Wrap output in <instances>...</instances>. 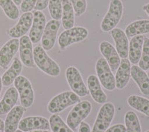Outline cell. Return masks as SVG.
Here are the masks:
<instances>
[{"mask_svg":"<svg viewBox=\"0 0 149 132\" xmlns=\"http://www.w3.org/2000/svg\"><path fill=\"white\" fill-rule=\"evenodd\" d=\"M34 61L40 70L50 76H58L61 73L59 65L48 55L41 46L34 49Z\"/></svg>","mask_w":149,"mask_h":132,"instance_id":"cell-1","label":"cell"},{"mask_svg":"<svg viewBox=\"0 0 149 132\" xmlns=\"http://www.w3.org/2000/svg\"><path fill=\"white\" fill-rule=\"evenodd\" d=\"M124 6L121 0H110L109 8L101 23V29L109 32L119 24L123 15Z\"/></svg>","mask_w":149,"mask_h":132,"instance_id":"cell-2","label":"cell"},{"mask_svg":"<svg viewBox=\"0 0 149 132\" xmlns=\"http://www.w3.org/2000/svg\"><path fill=\"white\" fill-rule=\"evenodd\" d=\"M81 102V97L72 91H65L55 96L49 102L48 111L52 114H58L70 106Z\"/></svg>","mask_w":149,"mask_h":132,"instance_id":"cell-3","label":"cell"},{"mask_svg":"<svg viewBox=\"0 0 149 132\" xmlns=\"http://www.w3.org/2000/svg\"><path fill=\"white\" fill-rule=\"evenodd\" d=\"M92 110V105L88 101H81L69 113L66 119L67 125L72 130H75L85 118L88 117Z\"/></svg>","mask_w":149,"mask_h":132,"instance_id":"cell-4","label":"cell"},{"mask_svg":"<svg viewBox=\"0 0 149 132\" xmlns=\"http://www.w3.org/2000/svg\"><path fill=\"white\" fill-rule=\"evenodd\" d=\"M88 30L84 27L77 26L63 31L58 37V45L61 49H65L72 44L83 41L88 37Z\"/></svg>","mask_w":149,"mask_h":132,"instance_id":"cell-5","label":"cell"},{"mask_svg":"<svg viewBox=\"0 0 149 132\" xmlns=\"http://www.w3.org/2000/svg\"><path fill=\"white\" fill-rule=\"evenodd\" d=\"M115 115V106L111 102H105L98 111L91 132H104L109 128Z\"/></svg>","mask_w":149,"mask_h":132,"instance_id":"cell-6","label":"cell"},{"mask_svg":"<svg viewBox=\"0 0 149 132\" xmlns=\"http://www.w3.org/2000/svg\"><path fill=\"white\" fill-rule=\"evenodd\" d=\"M14 87L17 89L22 107L28 108L34 102V93L30 81L22 75H19L14 81Z\"/></svg>","mask_w":149,"mask_h":132,"instance_id":"cell-7","label":"cell"},{"mask_svg":"<svg viewBox=\"0 0 149 132\" xmlns=\"http://www.w3.org/2000/svg\"><path fill=\"white\" fill-rule=\"evenodd\" d=\"M98 78L104 88L112 91L116 88V80L108 63L104 58H98L95 64Z\"/></svg>","mask_w":149,"mask_h":132,"instance_id":"cell-8","label":"cell"},{"mask_svg":"<svg viewBox=\"0 0 149 132\" xmlns=\"http://www.w3.org/2000/svg\"><path fill=\"white\" fill-rule=\"evenodd\" d=\"M66 78L72 92L79 97H85L89 94V90L84 84L79 70L74 66H69L66 70Z\"/></svg>","mask_w":149,"mask_h":132,"instance_id":"cell-9","label":"cell"},{"mask_svg":"<svg viewBox=\"0 0 149 132\" xmlns=\"http://www.w3.org/2000/svg\"><path fill=\"white\" fill-rule=\"evenodd\" d=\"M60 27L61 22L56 20H52L46 25L41 38V46L45 51H49L54 47Z\"/></svg>","mask_w":149,"mask_h":132,"instance_id":"cell-10","label":"cell"},{"mask_svg":"<svg viewBox=\"0 0 149 132\" xmlns=\"http://www.w3.org/2000/svg\"><path fill=\"white\" fill-rule=\"evenodd\" d=\"M33 14L26 12L22 14L15 26L7 31V34L12 38H19L26 35L32 26Z\"/></svg>","mask_w":149,"mask_h":132,"instance_id":"cell-11","label":"cell"},{"mask_svg":"<svg viewBox=\"0 0 149 132\" xmlns=\"http://www.w3.org/2000/svg\"><path fill=\"white\" fill-rule=\"evenodd\" d=\"M46 25V18L40 10H34L33 13L32 26L29 31V37L32 43H37L42 38Z\"/></svg>","mask_w":149,"mask_h":132,"instance_id":"cell-12","label":"cell"},{"mask_svg":"<svg viewBox=\"0 0 149 132\" xmlns=\"http://www.w3.org/2000/svg\"><path fill=\"white\" fill-rule=\"evenodd\" d=\"M19 129L23 132L34 130H49L50 129L49 121L42 117H28L22 119L19 123Z\"/></svg>","mask_w":149,"mask_h":132,"instance_id":"cell-13","label":"cell"},{"mask_svg":"<svg viewBox=\"0 0 149 132\" xmlns=\"http://www.w3.org/2000/svg\"><path fill=\"white\" fill-rule=\"evenodd\" d=\"M19 41L13 38L5 43L0 49V66L2 69H8L14 55L19 51Z\"/></svg>","mask_w":149,"mask_h":132,"instance_id":"cell-14","label":"cell"},{"mask_svg":"<svg viewBox=\"0 0 149 132\" xmlns=\"http://www.w3.org/2000/svg\"><path fill=\"white\" fill-rule=\"evenodd\" d=\"M32 42L28 36L25 35L20 37L19 52L22 63L27 67L32 68L34 66V49Z\"/></svg>","mask_w":149,"mask_h":132,"instance_id":"cell-15","label":"cell"},{"mask_svg":"<svg viewBox=\"0 0 149 132\" xmlns=\"http://www.w3.org/2000/svg\"><path fill=\"white\" fill-rule=\"evenodd\" d=\"M99 49L104 58L108 63L112 72L116 71L120 64L121 60L116 48L108 41H103L101 43Z\"/></svg>","mask_w":149,"mask_h":132,"instance_id":"cell-16","label":"cell"},{"mask_svg":"<svg viewBox=\"0 0 149 132\" xmlns=\"http://www.w3.org/2000/svg\"><path fill=\"white\" fill-rule=\"evenodd\" d=\"M110 35L113 38L116 43V49L122 59L128 57L129 41L123 30L115 28L110 31Z\"/></svg>","mask_w":149,"mask_h":132,"instance_id":"cell-17","label":"cell"},{"mask_svg":"<svg viewBox=\"0 0 149 132\" xmlns=\"http://www.w3.org/2000/svg\"><path fill=\"white\" fill-rule=\"evenodd\" d=\"M130 70L131 65L127 58L121 60L120 64L116 73V87L119 90H122L125 87L130 79Z\"/></svg>","mask_w":149,"mask_h":132,"instance_id":"cell-18","label":"cell"},{"mask_svg":"<svg viewBox=\"0 0 149 132\" xmlns=\"http://www.w3.org/2000/svg\"><path fill=\"white\" fill-rule=\"evenodd\" d=\"M25 111L26 108L22 105H17L8 112L5 121V132H15L17 131Z\"/></svg>","mask_w":149,"mask_h":132,"instance_id":"cell-19","label":"cell"},{"mask_svg":"<svg viewBox=\"0 0 149 132\" xmlns=\"http://www.w3.org/2000/svg\"><path fill=\"white\" fill-rule=\"evenodd\" d=\"M86 81L89 93H90L93 100L98 104H104L107 102V96L102 90L98 77L95 75H90Z\"/></svg>","mask_w":149,"mask_h":132,"instance_id":"cell-20","label":"cell"},{"mask_svg":"<svg viewBox=\"0 0 149 132\" xmlns=\"http://www.w3.org/2000/svg\"><path fill=\"white\" fill-rule=\"evenodd\" d=\"M130 77L138 85L141 93L145 96L149 95V78L148 74L139 66L134 65L130 70Z\"/></svg>","mask_w":149,"mask_h":132,"instance_id":"cell-21","label":"cell"},{"mask_svg":"<svg viewBox=\"0 0 149 132\" xmlns=\"http://www.w3.org/2000/svg\"><path fill=\"white\" fill-rule=\"evenodd\" d=\"M145 37L143 35H138L133 37L129 43L128 57L130 64L134 65L139 64L142 55V46L144 43Z\"/></svg>","mask_w":149,"mask_h":132,"instance_id":"cell-22","label":"cell"},{"mask_svg":"<svg viewBox=\"0 0 149 132\" xmlns=\"http://www.w3.org/2000/svg\"><path fill=\"white\" fill-rule=\"evenodd\" d=\"M18 98L19 93L15 87H12L8 89L0 102V115L8 114L15 106Z\"/></svg>","mask_w":149,"mask_h":132,"instance_id":"cell-23","label":"cell"},{"mask_svg":"<svg viewBox=\"0 0 149 132\" xmlns=\"http://www.w3.org/2000/svg\"><path fill=\"white\" fill-rule=\"evenodd\" d=\"M22 70V65L21 61L18 58H14L11 66L3 74L2 77V85L8 87L14 83L16 78L19 75Z\"/></svg>","mask_w":149,"mask_h":132,"instance_id":"cell-24","label":"cell"},{"mask_svg":"<svg viewBox=\"0 0 149 132\" xmlns=\"http://www.w3.org/2000/svg\"><path fill=\"white\" fill-rule=\"evenodd\" d=\"M126 36L127 37H135L138 35L149 33V20H139L131 22L125 29Z\"/></svg>","mask_w":149,"mask_h":132,"instance_id":"cell-25","label":"cell"},{"mask_svg":"<svg viewBox=\"0 0 149 132\" xmlns=\"http://www.w3.org/2000/svg\"><path fill=\"white\" fill-rule=\"evenodd\" d=\"M62 24L66 30L74 27V11L70 0H63V10H62Z\"/></svg>","mask_w":149,"mask_h":132,"instance_id":"cell-26","label":"cell"},{"mask_svg":"<svg viewBox=\"0 0 149 132\" xmlns=\"http://www.w3.org/2000/svg\"><path fill=\"white\" fill-rule=\"evenodd\" d=\"M127 104L132 108L149 117V99L137 95H131L127 98Z\"/></svg>","mask_w":149,"mask_h":132,"instance_id":"cell-27","label":"cell"},{"mask_svg":"<svg viewBox=\"0 0 149 132\" xmlns=\"http://www.w3.org/2000/svg\"><path fill=\"white\" fill-rule=\"evenodd\" d=\"M126 132H142L140 122L137 115L134 111L129 110L125 116Z\"/></svg>","mask_w":149,"mask_h":132,"instance_id":"cell-28","label":"cell"},{"mask_svg":"<svg viewBox=\"0 0 149 132\" xmlns=\"http://www.w3.org/2000/svg\"><path fill=\"white\" fill-rule=\"evenodd\" d=\"M0 7L8 18L16 20L19 16V11L13 0H0Z\"/></svg>","mask_w":149,"mask_h":132,"instance_id":"cell-29","label":"cell"},{"mask_svg":"<svg viewBox=\"0 0 149 132\" xmlns=\"http://www.w3.org/2000/svg\"><path fill=\"white\" fill-rule=\"evenodd\" d=\"M52 132H73L58 114H53L49 119Z\"/></svg>","mask_w":149,"mask_h":132,"instance_id":"cell-30","label":"cell"},{"mask_svg":"<svg viewBox=\"0 0 149 132\" xmlns=\"http://www.w3.org/2000/svg\"><path fill=\"white\" fill-rule=\"evenodd\" d=\"M49 11L53 20H60L62 17L63 0H49Z\"/></svg>","mask_w":149,"mask_h":132,"instance_id":"cell-31","label":"cell"},{"mask_svg":"<svg viewBox=\"0 0 149 132\" xmlns=\"http://www.w3.org/2000/svg\"><path fill=\"white\" fill-rule=\"evenodd\" d=\"M139 66L144 71L149 70V37H145Z\"/></svg>","mask_w":149,"mask_h":132,"instance_id":"cell-32","label":"cell"},{"mask_svg":"<svg viewBox=\"0 0 149 132\" xmlns=\"http://www.w3.org/2000/svg\"><path fill=\"white\" fill-rule=\"evenodd\" d=\"M74 11V15L80 17L85 13L86 10V0H70Z\"/></svg>","mask_w":149,"mask_h":132,"instance_id":"cell-33","label":"cell"},{"mask_svg":"<svg viewBox=\"0 0 149 132\" xmlns=\"http://www.w3.org/2000/svg\"><path fill=\"white\" fill-rule=\"evenodd\" d=\"M37 0H22L20 9L23 13L31 12L35 7Z\"/></svg>","mask_w":149,"mask_h":132,"instance_id":"cell-34","label":"cell"},{"mask_svg":"<svg viewBox=\"0 0 149 132\" xmlns=\"http://www.w3.org/2000/svg\"><path fill=\"white\" fill-rule=\"evenodd\" d=\"M104 132H126V127L122 124H116L107 129Z\"/></svg>","mask_w":149,"mask_h":132,"instance_id":"cell-35","label":"cell"},{"mask_svg":"<svg viewBox=\"0 0 149 132\" xmlns=\"http://www.w3.org/2000/svg\"><path fill=\"white\" fill-rule=\"evenodd\" d=\"M49 0H37L34 9L35 10H42L48 7Z\"/></svg>","mask_w":149,"mask_h":132,"instance_id":"cell-36","label":"cell"},{"mask_svg":"<svg viewBox=\"0 0 149 132\" xmlns=\"http://www.w3.org/2000/svg\"><path fill=\"white\" fill-rule=\"evenodd\" d=\"M78 132H91V129L88 123L85 122H82L79 125V130Z\"/></svg>","mask_w":149,"mask_h":132,"instance_id":"cell-37","label":"cell"},{"mask_svg":"<svg viewBox=\"0 0 149 132\" xmlns=\"http://www.w3.org/2000/svg\"><path fill=\"white\" fill-rule=\"evenodd\" d=\"M142 9L145 10V11L147 13L148 15L149 16V3L146 4L145 5H143V7H142Z\"/></svg>","mask_w":149,"mask_h":132,"instance_id":"cell-38","label":"cell"},{"mask_svg":"<svg viewBox=\"0 0 149 132\" xmlns=\"http://www.w3.org/2000/svg\"><path fill=\"white\" fill-rule=\"evenodd\" d=\"M5 129V122L2 119H0V131H3Z\"/></svg>","mask_w":149,"mask_h":132,"instance_id":"cell-39","label":"cell"},{"mask_svg":"<svg viewBox=\"0 0 149 132\" xmlns=\"http://www.w3.org/2000/svg\"><path fill=\"white\" fill-rule=\"evenodd\" d=\"M13 1H14V2L17 5H21V3H22V0H13Z\"/></svg>","mask_w":149,"mask_h":132,"instance_id":"cell-40","label":"cell"},{"mask_svg":"<svg viewBox=\"0 0 149 132\" xmlns=\"http://www.w3.org/2000/svg\"><path fill=\"white\" fill-rule=\"evenodd\" d=\"M29 132H50V131H49L48 130H34V131H29Z\"/></svg>","mask_w":149,"mask_h":132,"instance_id":"cell-41","label":"cell"},{"mask_svg":"<svg viewBox=\"0 0 149 132\" xmlns=\"http://www.w3.org/2000/svg\"><path fill=\"white\" fill-rule=\"evenodd\" d=\"M2 77H1V75H0V94H1V91H2Z\"/></svg>","mask_w":149,"mask_h":132,"instance_id":"cell-42","label":"cell"},{"mask_svg":"<svg viewBox=\"0 0 149 132\" xmlns=\"http://www.w3.org/2000/svg\"><path fill=\"white\" fill-rule=\"evenodd\" d=\"M15 132H23V131H22L21 130H17Z\"/></svg>","mask_w":149,"mask_h":132,"instance_id":"cell-43","label":"cell"},{"mask_svg":"<svg viewBox=\"0 0 149 132\" xmlns=\"http://www.w3.org/2000/svg\"><path fill=\"white\" fill-rule=\"evenodd\" d=\"M148 78H149V71H148Z\"/></svg>","mask_w":149,"mask_h":132,"instance_id":"cell-44","label":"cell"},{"mask_svg":"<svg viewBox=\"0 0 149 132\" xmlns=\"http://www.w3.org/2000/svg\"><path fill=\"white\" fill-rule=\"evenodd\" d=\"M146 132H149V130H148V131H146Z\"/></svg>","mask_w":149,"mask_h":132,"instance_id":"cell-45","label":"cell"}]
</instances>
